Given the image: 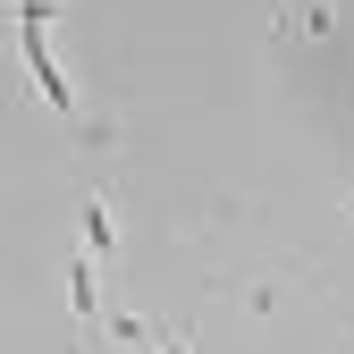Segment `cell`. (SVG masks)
<instances>
[{"label": "cell", "mask_w": 354, "mask_h": 354, "mask_svg": "<svg viewBox=\"0 0 354 354\" xmlns=\"http://www.w3.org/2000/svg\"><path fill=\"white\" fill-rule=\"evenodd\" d=\"M42 26H51V0H17V51H26V68H34V84H42V102H51V110H76V84L59 76Z\"/></svg>", "instance_id": "6da1fadb"}, {"label": "cell", "mask_w": 354, "mask_h": 354, "mask_svg": "<svg viewBox=\"0 0 354 354\" xmlns=\"http://www.w3.org/2000/svg\"><path fill=\"white\" fill-rule=\"evenodd\" d=\"M279 34H313V42H337V17H329V0H279Z\"/></svg>", "instance_id": "7a4b0ae2"}, {"label": "cell", "mask_w": 354, "mask_h": 354, "mask_svg": "<svg viewBox=\"0 0 354 354\" xmlns=\"http://www.w3.org/2000/svg\"><path fill=\"white\" fill-rule=\"evenodd\" d=\"M287 287H304V270H261V279H236L245 313H279V304H287Z\"/></svg>", "instance_id": "3957f363"}, {"label": "cell", "mask_w": 354, "mask_h": 354, "mask_svg": "<svg viewBox=\"0 0 354 354\" xmlns=\"http://www.w3.org/2000/svg\"><path fill=\"white\" fill-rule=\"evenodd\" d=\"M84 253H93V261H118V219H110L102 194H84Z\"/></svg>", "instance_id": "277c9868"}, {"label": "cell", "mask_w": 354, "mask_h": 354, "mask_svg": "<svg viewBox=\"0 0 354 354\" xmlns=\"http://www.w3.org/2000/svg\"><path fill=\"white\" fill-rule=\"evenodd\" d=\"M110 337H118V346H136V354H152V329H144L136 313H110Z\"/></svg>", "instance_id": "5b68a950"}, {"label": "cell", "mask_w": 354, "mask_h": 354, "mask_svg": "<svg viewBox=\"0 0 354 354\" xmlns=\"http://www.w3.org/2000/svg\"><path fill=\"white\" fill-rule=\"evenodd\" d=\"M152 354H194V321H186V329H177V337H160Z\"/></svg>", "instance_id": "8992f818"}, {"label": "cell", "mask_w": 354, "mask_h": 354, "mask_svg": "<svg viewBox=\"0 0 354 354\" xmlns=\"http://www.w3.org/2000/svg\"><path fill=\"white\" fill-rule=\"evenodd\" d=\"M346 211H354V194H346Z\"/></svg>", "instance_id": "52a82bcc"}]
</instances>
